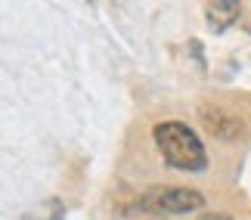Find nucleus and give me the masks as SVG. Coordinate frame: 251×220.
<instances>
[{
    "label": "nucleus",
    "instance_id": "obj_1",
    "mask_svg": "<svg viewBox=\"0 0 251 220\" xmlns=\"http://www.w3.org/2000/svg\"><path fill=\"white\" fill-rule=\"evenodd\" d=\"M152 140H155L158 152L165 155V161L177 171H205L208 168V155L205 146H201L199 133L189 130L183 121H161L152 127Z\"/></svg>",
    "mask_w": 251,
    "mask_h": 220
},
{
    "label": "nucleus",
    "instance_id": "obj_2",
    "mask_svg": "<svg viewBox=\"0 0 251 220\" xmlns=\"http://www.w3.org/2000/svg\"><path fill=\"white\" fill-rule=\"evenodd\" d=\"M201 205H205V196H201L199 189H189V186H152L140 198L143 211L161 214V217L201 211Z\"/></svg>",
    "mask_w": 251,
    "mask_h": 220
},
{
    "label": "nucleus",
    "instance_id": "obj_3",
    "mask_svg": "<svg viewBox=\"0 0 251 220\" xmlns=\"http://www.w3.org/2000/svg\"><path fill=\"white\" fill-rule=\"evenodd\" d=\"M199 118L217 140H239L242 137V121H239L233 112H226L224 106L205 102V106H199Z\"/></svg>",
    "mask_w": 251,
    "mask_h": 220
},
{
    "label": "nucleus",
    "instance_id": "obj_4",
    "mask_svg": "<svg viewBox=\"0 0 251 220\" xmlns=\"http://www.w3.org/2000/svg\"><path fill=\"white\" fill-rule=\"evenodd\" d=\"M208 22L214 31H224L239 19V0H211V6L205 9Z\"/></svg>",
    "mask_w": 251,
    "mask_h": 220
},
{
    "label": "nucleus",
    "instance_id": "obj_5",
    "mask_svg": "<svg viewBox=\"0 0 251 220\" xmlns=\"http://www.w3.org/2000/svg\"><path fill=\"white\" fill-rule=\"evenodd\" d=\"M199 220H233V217H229V214H217V211H214V214H201Z\"/></svg>",
    "mask_w": 251,
    "mask_h": 220
}]
</instances>
